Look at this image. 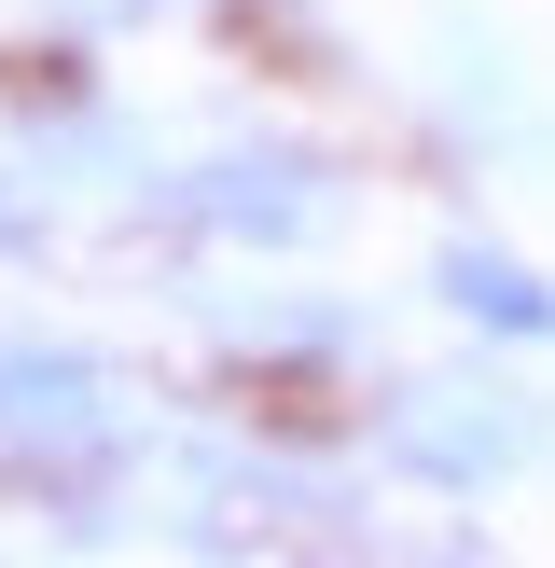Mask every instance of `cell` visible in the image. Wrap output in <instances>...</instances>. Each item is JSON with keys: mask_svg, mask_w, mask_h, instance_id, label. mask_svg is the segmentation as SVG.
I'll use <instances>...</instances> for the list:
<instances>
[{"mask_svg": "<svg viewBox=\"0 0 555 568\" xmlns=\"http://www.w3.org/2000/svg\"><path fill=\"white\" fill-rule=\"evenodd\" d=\"M514 444H527V416L500 388H403V416H389V458L431 471V486H486Z\"/></svg>", "mask_w": 555, "mask_h": 568, "instance_id": "6da1fadb", "label": "cell"}, {"mask_svg": "<svg viewBox=\"0 0 555 568\" xmlns=\"http://www.w3.org/2000/svg\"><path fill=\"white\" fill-rule=\"evenodd\" d=\"M0 430L14 444H98V375L83 361H0Z\"/></svg>", "mask_w": 555, "mask_h": 568, "instance_id": "7a4b0ae2", "label": "cell"}, {"mask_svg": "<svg viewBox=\"0 0 555 568\" xmlns=\"http://www.w3.org/2000/svg\"><path fill=\"white\" fill-rule=\"evenodd\" d=\"M236 236H305L320 222V194H305V166H222V194H209Z\"/></svg>", "mask_w": 555, "mask_h": 568, "instance_id": "3957f363", "label": "cell"}, {"mask_svg": "<svg viewBox=\"0 0 555 568\" xmlns=\"http://www.w3.org/2000/svg\"><path fill=\"white\" fill-rule=\"evenodd\" d=\"M444 292H458V305H472V320H514V333H555V305H542V292H527V277H514V264H486V250H458V264H444Z\"/></svg>", "mask_w": 555, "mask_h": 568, "instance_id": "277c9868", "label": "cell"}]
</instances>
